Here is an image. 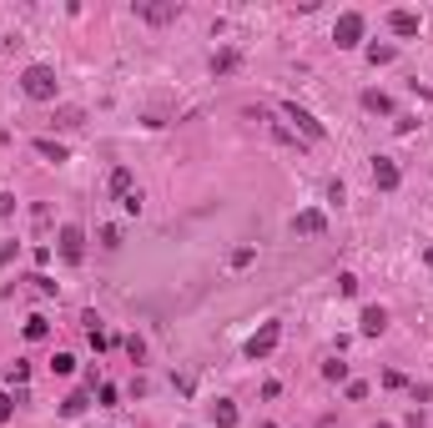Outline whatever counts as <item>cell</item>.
Masks as SVG:
<instances>
[{"instance_id":"24","label":"cell","mask_w":433,"mask_h":428,"mask_svg":"<svg viewBox=\"0 0 433 428\" xmlns=\"http://www.w3.org/2000/svg\"><path fill=\"white\" fill-rule=\"evenodd\" d=\"M50 368H56V373H71V368H76V358H71V353H56V363H50Z\"/></svg>"},{"instance_id":"16","label":"cell","mask_w":433,"mask_h":428,"mask_svg":"<svg viewBox=\"0 0 433 428\" xmlns=\"http://www.w3.org/2000/svg\"><path fill=\"white\" fill-rule=\"evenodd\" d=\"M111 192H116V197L136 192V187H131V172H126V167H116V172H111Z\"/></svg>"},{"instance_id":"4","label":"cell","mask_w":433,"mask_h":428,"mask_svg":"<svg viewBox=\"0 0 433 428\" xmlns=\"http://www.w3.org/2000/svg\"><path fill=\"white\" fill-rule=\"evenodd\" d=\"M283 111H287V121H297V131H302L307 141H322V136H328V131H322V121H317L312 111H302V106H297V101H287V106H283Z\"/></svg>"},{"instance_id":"30","label":"cell","mask_w":433,"mask_h":428,"mask_svg":"<svg viewBox=\"0 0 433 428\" xmlns=\"http://www.w3.org/2000/svg\"><path fill=\"white\" fill-rule=\"evenodd\" d=\"M257 428H278V423H257Z\"/></svg>"},{"instance_id":"26","label":"cell","mask_w":433,"mask_h":428,"mask_svg":"<svg viewBox=\"0 0 433 428\" xmlns=\"http://www.w3.org/2000/svg\"><path fill=\"white\" fill-rule=\"evenodd\" d=\"M11 212H16V197H11V192H0V217H11Z\"/></svg>"},{"instance_id":"13","label":"cell","mask_w":433,"mask_h":428,"mask_svg":"<svg viewBox=\"0 0 433 428\" xmlns=\"http://www.w3.org/2000/svg\"><path fill=\"white\" fill-rule=\"evenodd\" d=\"M45 333H50V323H45L40 312H35V317H26V338H31V343H40Z\"/></svg>"},{"instance_id":"15","label":"cell","mask_w":433,"mask_h":428,"mask_svg":"<svg viewBox=\"0 0 433 428\" xmlns=\"http://www.w3.org/2000/svg\"><path fill=\"white\" fill-rule=\"evenodd\" d=\"M322 378H328V383H348V363H322Z\"/></svg>"},{"instance_id":"17","label":"cell","mask_w":433,"mask_h":428,"mask_svg":"<svg viewBox=\"0 0 433 428\" xmlns=\"http://www.w3.org/2000/svg\"><path fill=\"white\" fill-rule=\"evenodd\" d=\"M212 71H237V50H217V56H212Z\"/></svg>"},{"instance_id":"29","label":"cell","mask_w":433,"mask_h":428,"mask_svg":"<svg viewBox=\"0 0 433 428\" xmlns=\"http://www.w3.org/2000/svg\"><path fill=\"white\" fill-rule=\"evenodd\" d=\"M423 257H428V267H433V247H428V252H423Z\"/></svg>"},{"instance_id":"20","label":"cell","mask_w":433,"mask_h":428,"mask_svg":"<svg viewBox=\"0 0 433 428\" xmlns=\"http://www.w3.org/2000/svg\"><path fill=\"white\" fill-rule=\"evenodd\" d=\"M31 282H35V292H40V297H50V292H56V282H50V278H45V273H35V278H31Z\"/></svg>"},{"instance_id":"5","label":"cell","mask_w":433,"mask_h":428,"mask_svg":"<svg viewBox=\"0 0 433 428\" xmlns=\"http://www.w3.org/2000/svg\"><path fill=\"white\" fill-rule=\"evenodd\" d=\"M61 257H66V262H81V257H86V232H81L76 222L61 227Z\"/></svg>"},{"instance_id":"14","label":"cell","mask_w":433,"mask_h":428,"mask_svg":"<svg viewBox=\"0 0 433 428\" xmlns=\"http://www.w3.org/2000/svg\"><path fill=\"white\" fill-rule=\"evenodd\" d=\"M363 106H368V111H393V101L383 91H363Z\"/></svg>"},{"instance_id":"2","label":"cell","mask_w":433,"mask_h":428,"mask_svg":"<svg viewBox=\"0 0 433 428\" xmlns=\"http://www.w3.org/2000/svg\"><path fill=\"white\" fill-rule=\"evenodd\" d=\"M278 343H283V323H262V328H257V333L247 338V348H242V353H247V358L257 363V358H267V353H273Z\"/></svg>"},{"instance_id":"10","label":"cell","mask_w":433,"mask_h":428,"mask_svg":"<svg viewBox=\"0 0 433 428\" xmlns=\"http://www.w3.org/2000/svg\"><path fill=\"white\" fill-rule=\"evenodd\" d=\"M388 26H393V35H418V16L413 11H393Z\"/></svg>"},{"instance_id":"1","label":"cell","mask_w":433,"mask_h":428,"mask_svg":"<svg viewBox=\"0 0 433 428\" xmlns=\"http://www.w3.org/2000/svg\"><path fill=\"white\" fill-rule=\"evenodd\" d=\"M21 91H26L31 101H56L61 81H56V71H50V66H26V76H21Z\"/></svg>"},{"instance_id":"18","label":"cell","mask_w":433,"mask_h":428,"mask_svg":"<svg viewBox=\"0 0 433 428\" xmlns=\"http://www.w3.org/2000/svg\"><path fill=\"white\" fill-rule=\"evenodd\" d=\"M61 413H66V418H81V413H86V393H71V398L61 403Z\"/></svg>"},{"instance_id":"25","label":"cell","mask_w":433,"mask_h":428,"mask_svg":"<svg viewBox=\"0 0 433 428\" xmlns=\"http://www.w3.org/2000/svg\"><path fill=\"white\" fill-rule=\"evenodd\" d=\"M126 353H131V363H141V353H146V343H141V338H126Z\"/></svg>"},{"instance_id":"23","label":"cell","mask_w":433,"mask_h":428,"mask_svg":"<svg viewBox=\"0 0 433 428\" xmlns=\"http://www.w3.org/2000/svg\"><path fill=\"white\" fill-rule=\"evenodd\" d=\"M121 207H126L131 217H136V212H141V192H126V197H121Z\"/></svg>"},{"instance_id":"3","label":"cell","mask_w":433,"mask_h":428,"mask_svg":"<svg viewBox=\"0 0 433 428\" xmlns=\"http://www.w3.org/2000/svg\"><path fill=\"white\" fill-rule=\"evenodd\" d=\"M333 40H338L343 50H353V45L363 40V16H358V11H343L338 26H333Z\"/></svg>"},{"instance_id":"7","label":"cell","mask_w":433,"mask_h":428,"mask_svg":"<svg viewBox=\"0 0 433 428\" xmlns=\"http://www.w3.org/2000/svg\"><path fill=\"white\" fill-rule=\"evenodd\" d=\"M136 16H141V21H151V26H167V21H177V6H156V0H136Z\"/></svg>"},{"instance_id":"6","label":"cell","mask_w":433,"mask_h":428,"mask_svg":"<svg viewBox=\"0 0 433 428\" xmlns=\"http://www.w3.org/2000/svg\"><path fill=\"white\" fill-rule=\"evenodd\" d=\"M292 232H302V237H322V232H328V217H322L317 207H307V212H297V217H292Z\"/></svg>"},{"instance_id":"8","label":"cell","mask_w":433,"mask_h":428,"mask_svg":"<svg viewBox=\"0 0 433 428\" xmlns=\"http://www.w3.org/2000/svg\"><path fill=\"white\" fill-rule=\"evenodd\" d=\"M358 328H363V338H378L388 328V312L383 307H363V317H358Z\"/></svg>"},{"instance_id":"27","label":"cell","mask_w":433,"mask_h":428,"mask_svg":"<svg viewBox=\"0 0 433 428\" xmlns=\"http://www.w3.org/2000/svg\"><path fill=\"white\" fill-rule=\"evenodd\" d=\"M6 418H11V398H6V393H0V423H6Z\"/></svg>"},{"instance_id":"12","label":"cell","mask_w":433,"mask_h":428,"mask_svg":"<svg viewBox=\"0 0 433 428\" xmlns=\"http://www.w3.org/2000/svg\"><path fill=\"white\" fill-rule=\"evenodd\" d=\"M35 151L45 156V162H66V146H61V141H50V136H40V141H35Z\"/></svg>"},{"instance_id":"9","label":"cell","mask_w":433,"mask_h":428,"mask_svg":"<svg viewBox=\"0 0 433 428\" xmlns=\"http://www.w3.org/2000/svg\"><path fill=\"white\" fill-rule=\"evenodd\" d=\"M373 182L383 187V192H393V187H398V162H388V156H378V162H373Z\"/></svg>"},{"instance_id":"28","label":"cell","mask_w":433,"mask_h":428,"mask_svg":"<svg viewBox=\"0 0 433 428\" xmlns=\"http://www.w3.org/2000/svg\"><path fill=\"white\" fill-rule=\"evenodd\" d=\"M403 428H423V418H418V413H413V418H408V423H403Z\"/></svg>"},{"instance_id":"19","label":"cell","mask_w":433,"mask_h":428,"mask_svg":"<svg viewBox=\"0 0 433 428\" xmlns=\"http://www.w3.org/2000/svg\"><path fill=\"white\" fill-rule=\"evenodd\" d=\"M368 61L373 66H388L393 61V45H368Z\"/></svg>"},{"instance_id":"11","label":"cell","mask_w":433,"mask_h":428,"mask_svg":"<svg viewBox=\"0 0 433 428\" xmlns=\"http://www.w3.org/2000/svg\"><path fill=\"white\" fill-rule=\"evenodd\" d=\"M212 418H217V428H237V403L217 398V403H212Z\"/></svg>"},{"instance_id":"21","label":"cell","mask_w":433,"mask_h":428,"mask_svg":"<svg viewBox=\"0 0 433 428\" xmlns=\"http://www.w3.org/2000/svg\"><path fill=\"white\" fill-rule=\"evenodd\" d=\"M338 292H343V297H353V292H358V278H353V273H343V278H338Z\"/></svg>"},{"instance_id":"22","label":"cell","mask_w":433,"mask_h":428,"mask_svg":"<svg viewBox=\"0 0 433 428\" xmlns=\"http://www.w3.org/2000/svg\"><path fill=\"white\" fill-rule=\"evenodd\" d=\"M56 126H81V111H76V106H66V111H61V121Z\"/></svg>"}]
</instances>
